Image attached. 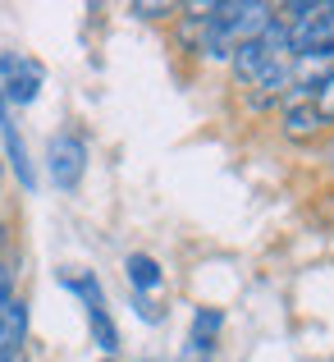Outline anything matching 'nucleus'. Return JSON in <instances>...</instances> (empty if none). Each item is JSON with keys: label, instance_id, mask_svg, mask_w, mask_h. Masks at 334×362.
Segmentation results:
<instances>
[{"label": "nucleus", "instance_id": "obj_10", "mask_svg": "<svg viewBox=\"0 0 334 362\" xmlns=\"http://www.w3.org/2000/svg\"><path fill=\"white\" fill-rule=\"evenodd\" d=\"M225 330V317L215 308H197V317H193V335H188V344H197V349H206V354H215V335Z\"/></svg>", "mask_w": 334, "mask_h": 362}, {"label": "nucleus", "instance_id": "obj_2", "mask_svg": "<svg viewBox=\"0 0 334 362\" xmlns=\"http://www.w3.org/2000/svg\"><path fill=\"white\" fill-rule=\"evenodd\" d=\"M280 60H293V55H289V28L275 18V23L266 28L261 37L243 42L234 55H229V69H234V78L243 83V88H252V83L261 78L270 64H280Z\"/></svg>", "mask_w": 334, "mask_h": 362}, {"label": "nucleus", "instance_id": "obj_18", "mask_svg": "<svg viewBox=\"0 0 334 362\" xmlns=\"http://www.w3.org/2000/svg\"><path fill=\"white\" fill-rule=\"evenodd\" d=\"M0 247H5V225H0Z\"/></svg>", "mask_w": 334, "mask_h": 362}, {"label": "nucleus", "instance_id": "obj_21", "mask_svg": "<svg viewBox=\"0 0 334 362\" xmlns=\"http://www.w3.org/2000/svg\"><path fill=\"white\" fill-rule=\"evenodd\" d=\"M0 179H5V175H0Z\"/></svg>", "mask_w": 334, "mask_h": 362}, {"label": "nucleus", "instance_id": "obj_3", "mask_svg": "<svg viewBox=\"0 0 334 362\" xmlns=\"http://www.w3.org/2000/svg\"><path fill=\"white\" fill-rule=\"evenodd\" d=\"M88 175V142L78 133H55L46 142V179H51L60 193H73Z\"/></svg>", "mask_w": 334, "mask_h": 362}, {"label": "nucleus", "instance_id": "obj_12", "mask_svg": "<svg viewBox=\"0 0 334 362\" xmlns=\"http://www.w3.org/2000/svg\"><path fill=\"white\" fill-rule=\"evenodd\" d=\"M14 298V266L9 262H0V308Z\"/></svg>", "mask_w": 334, "mask_h": 362}, {"label": "nucleus", "instance_id": "obj_7", "mask_svg": "<svg viewBox=\"0 0 334 362\" xmlns=\"http://www.w3.org/2000/svg\"><path fill=\"white\" fill-rule=\"evenodd\" d=\"M0 138H5V160H9V170H14V179L23 188H37V175H32V160H28V142H23V133L14 129V124H0Z\"/></svg>", "mask_w": 334, "mask_h": 362}, {"label": "nucleus", "instance_id": "obj_15", "mask_svg": "<svg viewBox=\"0 0 334 362\" xmlns=\"http://www.w3.org/2000/svg\"><path fill=\"white\" fill-rule=\"evenodd\" d=\"M179 362H215V354H206V349H197V344H184Z\"/></svg>", "mask_w": 334, "mask_h": 362}, {"label": "nucleus", "instance_id": "obj_4", "mask_svg": "<svg viewBox=\"0 0 334 362\" xmlns=\"http://www.w3.org/2000/svg\"><path fill=\"white\" fill-rule=\"evenodd\" d=\"M42 83H46V69L37 60L14 55V51L0 55V92H5V106H32L42 97Z\"/></svg>", "mask_w": 334, "mask_h": 362}, {"label": "nucleus", "instance_id": "obj_5", "mask_svg": "<svg viewBox=\"0 0 334 362\" xmlns=\"http://www.w3.org/2000/svg\"><path fill=\"white\" fill-rule=\"evenodd\" d=\"M23 335H28V303L9 298L5 308H0V358L18 354V349H23Z\"/></svg>", "mask_w": 334, "mask_h": 362}, {"label": "nucleus", "instance_id": "obj_8", "mask_svg": "<svg viewBox=\"0 0 334 362\" xmlns=\"http://www.w3.org/2000/svg\"><path fill=\"white\" fill-rule=\"evenodd\" d=\"M124 271H129L133 293H142V298H151V293L165 284V271H160V262H156V257H147V252H133L129 262H124Z\"/></svg>", "mask_w": 334, "mask_h": 362}, {"label": "nucleus", "instance_id": "obj_14", "mask_svg": "<svg viewBox=\"0 0 334 362\" xmlns=\"http://www.w3.org/2000/svg\"><path fill=\"white\" fill-rule=\"evenodd\" d=\"M133 308H138V317H142V321H160V317H165V312H160L151 298H142V293H133Z\"/></svg>", "mask_w": 334, "mask_h": 362}, {"label": "nucleus", "instance_id": "obj_17", "mask_svg": "<svg viewBox=\"0 0 334 362\" xmlns=\"http://www.w3.org/2000/svg\"><path fill=\"white\" fill-rule=\"evenodd\" d=\"M9 115H5V92H0V124H5Z\"/></svg>", "mask_w": 334, "mask_h": 362}, {"label": "nucleus", "instance_id": "obj_13", "mask_svg": "<svg viewBox=\"0 0 334 362\" xmlns=\"http://www.w3.org/2000/svg\"><path fill=\"white\" fill-rule=\"evenodd\" d=\"M129 14H138V18H169L174 5H129Z\"/></svg>", "mask_w": 334, "mask_h": 362}, {"label": "nucleus", "instance_id": "obj_19", "mask_svg": "<svg viewBox=\"0 0 334 362\" xmlns=\"http://www.w3.org/2000/svg\"><path fill=\"white\" fill-rule=\"evenodd\" d=\"M101 362H119V358H101Z\"/></svg>", "mask_w": 334, "mask_h": 362}, {"label": "nucleus", "instance_id": "obj_16", "mask_svg": "<svg viewBox=\"0 0 334 362\" xmlns=\"http://www.w3.org/2000/svg\"><path fill=\"white\" fill-rule=\"evenodd\" d=\"M0 362H28V358H23V349H18V354H5Z\"/></svg>", "mask_w": 334, "mask_h": 362}, {"label": "nucleus", "instance_id": "obj_11", "mask_svg": "<svg viewBox=\"0 0 334 362\" xmlns=\"http://www.w3.org/2000/svg\"><path fill=\"white\" fill-rule=\"evenodd\" d=\"M307 101H311V106L321 110V119H326V124L334 119V69H330L326 78L316 83V88H311V97H307Z\"/></svg>", "mask_w": 334, "mask_h": 362}, {"label": "nucleus", "instance_id": "obj_20", "mask_svg": "<svg viewBox=\"0 0 334 362\" xmlns=\"http://www.w3.org/2000/svg\"><path fill=\"white\" fill-rule=\"evenodd\" d=\"M142 362H151V358H142Z\"/></svg>", "mask_w": 334, "mask_h": 362}, {"label": "nucleus", "instance_id": "obj_1", "mask_svg": "<svg viewBox=\"0 0 334 362\" xmlns=\"http://www.w3.org/2000/svg\"><path fill=\"white\" fill-rule=\"evenodd\" d=\"M275 23L270 5H256V0H229V5H202V42L197 51H206L211 60H229L243 42L261 37Z\"/></svg>", "mask_w": 334, "mask_h": 362}, {"label": "nucleus", "instance_id": "obj_9", "mask_svg": "<svg viewBox=\"0 0 334 362\" xmlns=\"http://www.w3.org/2000/svg\"><path fill=\"white\" fill-rule=\"evenodd\" d=\"M88 330H92V344H97L106 358H114V349H119V330H114V321L106 312V298L88 303Z\"/></svg>", "mask_w": 334, "mask_h": 362}, {"label": "nucleus", "instance_id": "obj_6", "mask_svg": "<svg viewBox=\"0 0 334 362\" xmlns=\"http://www.w3.org/2000/svg\"><path fill=\"white\" fill-rule=\"evenodd\" d=\"M321 129H326V119H321V110L311 106V101H289V106H284V138L307 142V138H316Z\"/></svg>", "mask_w": 334, "mask_h": 362}]
</instances>
